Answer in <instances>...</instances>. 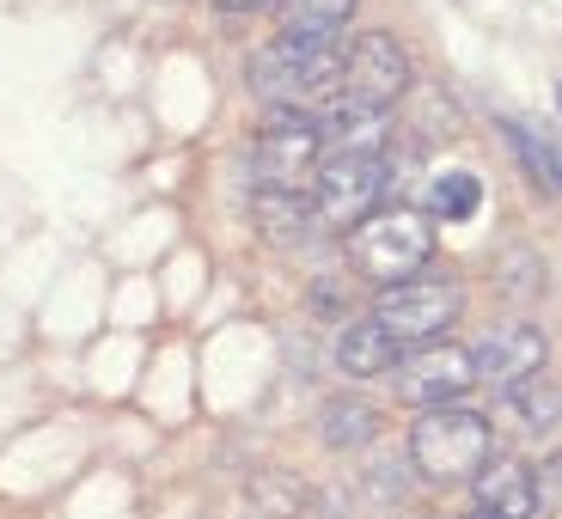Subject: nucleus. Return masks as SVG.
<instances>
[{
	"instance_id": "1",
	"label": "nucleus",
	"mask_w": 562,
	"mask_h": 519,
	"mask_svg": "<svg viewBox=\"0 0 562 519\" xmlns=\"http://www.w3.org/2000/svg\"><path fill=\"white\" fill-rule=\"evenodd\" d=\"M251 92L269 111L312 116L318 123L342 92V37H294L281 31L251 61Z\"/></svg>"
},
{
	"instance_id": "2",
	"label": "nucleus",
	"mask_w": 562,
	"mask_h": 519,
	"mask_svg": "<svg viewBox=\"0 0 562 519\" xmlns=\"http://www.w3.org/2000/svg\"><path fill=\"white\" fill-rule=\"evenodd\" d=\"M428 257H435V226L422 208H373L349 233V263L380 287L428 275Z\"/></svg>"
},
{
	"instance_id": "3",
	"label": "nucleus",
	"mask_w": 562,
	"mask_h": 519,
	"mask_svg": "<svg viewBox=\"0 0 562 519\" xmlns=\"http://www.w3.org/2000/svg\"><path fill=\"white\" fill-rule=\"evenodd\" d=\"M409 459L428 483H464L495 459V435L477 409H428L409 428Z\"/></svg>"
},
{
	"instance_id": "4",
	"label": "nucleus",
	"mask_w": 562,
	"mask_h": 519,
	"mask_svg": "<svg viewBox=\"0 0 562 519\" xmlns=\"http://www.w3.org/2000/svg\"><path fill=\"white\" fill-rule=\"evenodd\" d=\"M464 312V287L452 275H416L397 281V287H380V306H373V324L397 349H422V342H440L459 324Z\"/></svg>"
},
{
	"instance_id": "5",
	"label": "nucleus",
	"mask_w": 562,
	"mask_h": 519,
	"mask_svg": "<svg viewBox=\"0 0 562 519\" xmlns=\"http://www.w3.org/2000/svg\"><path fill=\"white\" fill-rule=\"evenodd\" d=\"M392 183V159H367V154H324L312 171V208L318 226H361L373 214V202Z\"/></svg>"
},
{
	"instance_id": "6",
	"label": "nucleus",
	"mask_w": 562,
	"mask_h": 519,
	"mask_svg": "<svg viewBox=\"0 0 562 519\" xmlns=\"http://www.w3.org/2000/svg\"><path fill=\"white\" fill-rule=\"evenodd\" d=\"M477 385V366H471V349L459 342H422V349H404L392 366V392L397 404L409 409H452V397H464Z\"/></svg>"
},
{
	"instance_id": "7",
	"label": "nucleus",
	"mask_w": 562,
	"mask_h": 519,
	"mask_svg": "<svg viewBox=\"0 0 562 519\" xmlns=\"http://www.w3.org/2000/svg\"><path fill=\"white\" fill-rule=\"evenodd\" d=\"M251 183L257 190H306V178L318 171V123L312 116L269 111V123L251 140Z\"/></svg>"
},
{
	"instance_id": "8",
	"label": "nucleus",
	"mask_w": 562,
	"mask_h": 519,
	"mask_svg": "<svg viewBox=\"0 0 562 519\" xmlns=\"http://www.w3.org/2000/svg\"><path fill=\"white\" fill-rule=\"evenodd\" d=\"M404 86H409V56L392 31H361L355 43H342V99L392 111V99H404Z\"/></svg>"
},
{
	"instance_id": "9",
	"label": "nucleus",
	"mask_w": 562,
	"mask_h": 519,
	"mask_svg": "<svg viewBox=\"0 0 562 519\" xmlns=\"http://www.w3.org/2000/svg\"><path fill=\"white\" fill-rule=\"evenodd\" d=\"M471 366H477V380L514 392V385L544 373V337H538L532 324H495L490 337L471 349Z\"/></svg>"
},
{
	"instance_id": "10",
	"label": "nucleus",
	"mask_w": 562,
	"mask_h": 519,
	"mask_svg": "<svg viewBox=\"0 0 562 519\" xmlns=\"http://www.w3.org/2000/svg\"><path fill=\"white\" fill-rule=\"evenodd\" d=\"M471 483H477V514H490V519H532L538 514V477L526 459H490Z\"/></svg>"
},
{
	"instance_id": "11",
	"label": "nucleus",
	"mask_w": 562,
	"mask_h": 519,
	"mask_svg": "<svg viewBox=\"0 0 562 519\" xmlns=\"http://www.w3.org/2000/svg\"><path fill=\"white\" fill-rule=\"evenodd\" d=\"M257 226H263L269 245H300L312 239V226H318V208H312L306 190H257Z\"/></svg>"
},
{
	"instance_id": "12",
	"label": "nucleus",
	"mask_w": 562,
	"mask_h": 519,
	"mask_svg": "<svg viewBox=\"0 0 562 519\" xmlns=\"http://www.w3.org/2000/svg\"><path fill=\"white\" fill-rule=\"evenodd\" d=\"M397 354H404V349H397L373 318L349 324V330L337 337V366L349 373V380H380V373H392V366H397Z\"/></svg>"
},
{
	"instance_id": "13",
	"label": "nucleus",
	"mask_w": 562,
	"mask_h": 519,
	"mask_svg": "<svg viewBox=\"0 0 562 519\" xmlns=\"http://www.w3.org/2000/svg\"><path fill=\"white\" fill-rule=\"evenodd\" d=\"M355 7L361 0H276L281 31H294V37H342Z\"/></svg>"
},
{
	"instance_id": "14",
	"label": "nucleus",
	"mask_w": 562,
	"mask_h": 519,
	"mask_svg": "<svg viewBox=\"0 0 562 519\" xmlns=\"http://www.w3.org/2000/svg\"><path fill=\"white\" fill-rule=\"evenodd\" d=\"M306 507V483L288 471H257L245 483V519H294Z\"/></svg>"
},
{
	"instance_id": "15",
	"label": "nucleus",
	"mask_w": 562,
	"mask_h": 519,
	"mask_svg": "<svg viewBox=\"0 0 562 519\" xmlns=\"http://www.w3.org/2000/svg\"><path fill=\"white\" fill-rule=\"evenodd\" d=\"M502 135L514 140V147H520V166L532 171L538 183H550V190L562 196V147H557V140H550L544 128H526V123H514V116L502 123Z\"/></svg>"
},
{
	"instance_id": "16",
	"label": "nucleus",
	"mask_w": 562,
	"mask_h": 519,
	"mask_svg": "<svg viewBox=\"0 0 562 519\" xmlns=\"http://www.w3.org/2000/svg\"><path fill=\"white\" fill-rule=\"evenodd\" d=\"M477 202H483V183L471 171H440L428 183V214H440V221H471Z\"/></svg>"
},
{
	"instance_id": "17",
	"label": "nucleus",
	"mask_w": 562,
	"mask_h": 519,
	"mask_svg": "<svg viewBox=\"0 0 562 519\" xmlns=\"http://www.w3.org/2000/svg\"><path fill=\"white\" fill-rule=\"evenodd\" d=\"M373 428H380V416H373L367 404H355V397L330 404V409H324V421H318V435L330 440V447H367Z\"/></svg>"
},
{
	"instance_id": "18",
	"label": "nucleus",
	"mask_w": 562,
	"mask_h": 519,
	"mask_svg": "<svg viewBox=\"0 0 562 519\" xmlns=\"http://www.w3.org/2000/svg\"><path fill=\"white\" fill-rule=\"evenodd\" d=\"M514 397H520V416H526V421H557V416H562L557 392H550V385H538V380L514 385Z\"/></svg>"
},
{
	"instance_id": "19",
	"label": "nucleus",
	"mask_w": 562,
	"mask_h": 519,
	"mask_svg": "<svg viewBox=\"0 0 562 519\" xmlns=\"http://www.w3.org/2000/svg\"><path fill=\"white\" fill-rule=\"evenodd\" d=\"M221 13H263V7H276V0H214Z\"/></svg>"
},
{
	"instance_id": "20",
	"label": "nucleus",
	"mask_w": 562,
	"mask_h": 519,
	"mask_svg": "<svg viewBox=\"0 0 562 519\" xmlns=\"http://www.w3.org/2000/svg\"><path fill=\"white\" fill-rule=\"evenodd\" d=\"M464 519H490V514H464Z\"/></svg>"
},
{
	"instance_id": "21",
	"label": "nucleus",
	"mask_w": 562,
	"mask_h": 519,
	"mask_svg": "<svg viewBox=\"0 0 562 519\" xmlns=\"http://www.w3.org/2000/svg\"><path fill=\"white\" fill-rule=\"evenodd\" d=\"M557 99H562V92H557Z\"/></svg>"
}]
</instances>
